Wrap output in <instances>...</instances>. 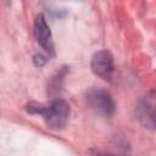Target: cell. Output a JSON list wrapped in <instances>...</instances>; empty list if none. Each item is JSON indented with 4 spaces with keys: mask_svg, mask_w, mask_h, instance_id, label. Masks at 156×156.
Here are the masks:
<instances>
[{
    "mask_svg": "<svg viewBox=\"0 0 156 156\" xmlns=\"http://www.w3.org/2000/svg\"><path fill=\"white\" fill-rule=\"evenodd\" d=\"M34 37L38 44L50 55H54V43L50 27L43 15H38L34 21Z\"/></svg>",
    "mask_w": 156,
    "mask_h": 156,
    "instance_id": "cell-4",
    "label": "cell"
},
{
    "mask_svg": "<svg viewBox=\"0 0 156 156\" xmlns=\"http://www.w3.org/2000/svg\"><path fill=\"white\" fill-rule=\"evenodd\" d=\"M136 117L145 127L154 129L155 127V98L154 93L145 96L136 107Z\"/></svg>",
    "mask_w": 156,
    "mask_h": 156,
    "instance_id": "cell-5",
    "label": "cell"
},
{
    "mask_svg": "<svg viewBox=\"0 0 156 156\" xmlns=\"http://www.w3.org/2000/svg\"><path fill=\"white\" fill-rule=\"evenodd\" d=\"M88 107L98 116L110 118L115 115L116 104L112 95L102 88H93L85 95Z\"/></svg>",
    "mask_w": 156,
    "mask_h": 156,
    "instance_id": "cell-2",
    "label": "cell"
},
{
    "mask_svg": "<svg viewBox=\"0 0 156 156\" xmlns=\"http://www.w3.org/2000/svg\"><path fill=\"white\" fill-rule=\"evenodd\" d=\"M33 61H34V65H35V66L41 67V66H44V65L46 63L48 58H46V56L43 55V54H35L34 57H33Z\"/></svg>",
    "mask_w": 156,
    "mask_h": 156,
    "instance_id": "cell-7",
    "label": "cell"
},
{
    "mask_svg": "<svg viewBox=\"0 0 156 156\" xmlns=\"http://www.w3.org/2000/svg\"><path fill=\"white\" fill-rule=\"evenodd\" d=\"M68 73V68L67 67H62L60 68L49 80L48 83V95L51 96V98H57V95H60L61 90H62V87H63V80H65V77L67 76Z\"/></svg>",
    "mask_w": 156,
    "mask_h": 156,
    "instance_id": "cell-6",
    "label": "cell"
},
{
    "mask_svg": "<svg viewBox=\"0 0 156 156\" xmlns=\"http://www.w3.org/2000/svg\"><path fill=\"white\" fill-rule=\"evenodd\" d=\"M90 67L94 74L102 78L104 80H111L115 72V61L113 56L107 50L96 51L90 61Z\"/></svg>",
    "mask_w": 156,
    "mask_h": 156,
    "instance_id": "cell-3",
    "label": "cell"
},
{
    "mask_svg": "<svg viewBox=\"0 0 156 156\" xmlns=\"http://www.w3.org/2000/svg\"><path fill=\"white\" fill-rule=\"evenodd\" d=\"M26 110L32 115L41 116L46 126L50 129H62L69 117V105L62 99H55L49 105H41L37 102H29Z\"/></svg>",
    "mask_w": 156,
    "mask_h": 156,
    "instance_id": "cell-1",
    "label": "cell"
}]
</instances>
